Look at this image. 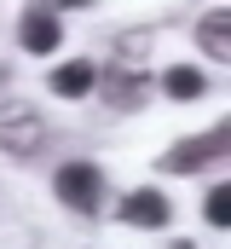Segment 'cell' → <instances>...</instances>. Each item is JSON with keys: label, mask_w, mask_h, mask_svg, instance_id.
I'll list each match as a JSON object with an SVG mask.
<instances>
[{"label": "cell", "mask_w": 231, "mask_h": 249, "mask_svg": "<svg viewBox=\"0 0 231 249\" xmlns=\"http://www.w3.org/2000/svg\"><path fill=\"white\" fill-rule=\"evenodd\" d=\"M226 151H231V122H220L208 133H197V139H185V145H173V151H162V168L168 174H191V168H208Z\"/></svg>", "instance_id": "1"}, {"label": "cell", "mask_w": 231, "mask_h": 249, "mask_svg": "<svg viewBox=\"0 0 231 249\" xmlns=\"http://www.w3.org/2000/svg\"><path fill=\"white\" fill-rule=\"evenodd\" d=\"M41 139H47V127H41V116H35L29 105H0V151H12V157H35Z\"/></svg>", "instance_id": "2"}, {"label": "cell", "mask_w": 231, "mask_h": 249, "mask_svg": "<svg viewBox=\"0 0 231 249\" xmlns=\"http://www.w3.org/2000/svg\"><path fill=\"white\" fill-rule=\"evenodd\" d=\"M58 197L69 209H99V168L93 162H64L58 168Z\"/></svg>", "instance_id": "3"}, {"label": "cell", "mask_w": 231, "mask_h": 249, "mask_svg": "<svg viewBox=\"0 0 231 249\" xmlns=\"http://www.w3.org/2000/svg\"><path fill=\"white\" fill-rule=\"evenodd\" d=\"M17 41H23L29 53H52L58 41H64V29H58L52 12H41V6H35V12H23V23H17Z\"/></svg>", "instance_id": "4"}, {"label": "cell", "mask_w": 231, "mask_h": 249, "mask_svg": "<svg viewBox=\"0 0 231 249\" xmlns=\"http://www.w3.org/2000/svg\"><path fill=\"white\" fill-rule=\"evenodd\" d=\"M121 220L127 226H168V197L162 191H133V197H121Z\"/></svg>", "instance_id": "5"}, {"label": "cell", "mask_w": 231, "mask_h": 249, "mask_svg": "<svg viewBox=\"0 0 231 249\" xmlns=\"http://www.w3.org/2000/svg\"><path fill=\"white\" fill-rule=\"evenodd\" d=\"M197 47H202L208 58L231 64V12H208V18L197 23Z\"/></svg>", "instance_id": "6"}, {"label": "cell", "mask_w": 231, "mask_h": 249, "mask_svg": "<svg viewBox=\"0 0 231 249\" xmlns=\"http://www.w3.org/2000/svg\"><path fill=\"white\" fill-rule=\"evenodd\" d=\"M93 81H99V70H93L87 58H75V64H58L52 93H58V99H87V93H93Z\"/></svg>", "instance_id": "7"}, {"label": "cell", "mask_w": 231, "mask_h": 249, "mask_svg": "<svg viewBox=\"0 0 231 249\" xmlns=\"http://www.w3.org/2000/svg\"><path fill=\"white\" fill-rule=\"evenodd\" d=\"M162 87H168V99L191 105V99H202V70H191V64H173L168 75H162Z\"/></svg>", "instance_id": "8"}, {"label": "cell", "mask_w": 231, "mask_h": 249, "mask_svg": "<svg viewBox=\"0 0 231 249\" xmlns=\"http://www.w3.org/2000/svg\"><path fill=\"white\" fill-rule=\"evenodd\" d=\"M202 214H208V226H231V186H214V191H208Z\"/></svg>", "instance_id": "9"}, {"label": "cell", "mask_w": 231, "mask_h": 249, "mask_svg": "<svg viewBox=\"0 0 231 249\" xmlns=\"http://www.w3.org/2000/svg\"><path fill=\"white\" fill-rule=\"evenodd\" d=\"M52 6H87V0H52Z\"/></svg>", "instance_id": "10"}, {"label": "cell", "mask_w": 231, "mask_h": 249, "mask_svg": "<svg viewBox=\"0 0 231 249\" xmlns=\"http://www.w3.org/2000/svg\"><path fill=\"white\" fill-rule=\"evenodd\" d=\"M173 249H197V244H173Z\"/></svg>", "instance_id": "11"}]
</instances>
